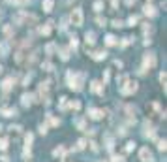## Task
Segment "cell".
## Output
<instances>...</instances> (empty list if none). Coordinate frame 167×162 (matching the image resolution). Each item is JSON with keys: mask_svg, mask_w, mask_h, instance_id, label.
<instances>
[{"mask_svg": "<svg viewBox=\"0 0 167 162\" xmlns=\"http://www.w3.org/2000/svg\"><path fill=\"white\" fill-rule=\"evenodd\" d=\"M21 100H23V106H30V104H32V96H30V94H23Z\"/></svg>", "mask_w": 167, "mask_h": 162, "instance_id": "obj_17", "label": "cell"}, {"mask_svg": "<svg viewBox=\"0 0 167 162\" xmlns=\"http://www.w3.org/2000/svg\"><path fill=\"white\" fill-rule=\"evenodd\" d=\"M40 96H41V102L49 104V83H41L40 85Z\"/></svg>", "mask_w": 167, "mask_h": 162, "instance_id": "obj_6", "label": "cell"}, {"mask_svg": "<svg viewBox=\"0 0 167 162\" xmlns=\"http://www.w3.org/2000/svg\"><path fill=\"white\" fill-rule=\"evenodd\" d=\"M133 149H135V142H128V143H126V147H124V151H126V153H132Z\"/></svg>", "mask_w": 167, "mask_h": 162, "instance_id": "obj_19", "label": "cell"}, {"mask_svg": "<svg viewBox=\"0 0 167 162\" xmlns=\"http://www.w3.org/2000/svg\"><path fill=\"white\" fill-rule=\"evenodd\" d=\"M10 130H11V134H19V132H21V126H13V125H11Z\"/></svg>", "mask_w": 167, "mask_h": 162, "instance_id": "obj_33", "label": "cell"}, {"mask_svg": "<svg viewBox=\"0 0 167 162\" xmlns=\"http://www.w3.org/2000/svg\"><path fill=\"white\" fill-rule=\"evenodd\" d=\"M158 149H160V151H165V149H167V142H165V140H160V142H158Z\"/></svg>", "mask_w": 167, "mask_h": 162, "instance_id": "obj_24", "label": "cell"}, {"mask_svg": "<svg viewBox=\"0 0 167 162\" xmlns=\"http://www.w3.org/2000/svg\"><path fill=\"white\" fill-rule=\"evenodd\" d=\"M0 115H4V117H15L17 109L15 107H2V109H0Z\"/></svg>", "mask_w": 167, "mask_h": 162, "instance_id": "obj_8", "label": "cell"}, {"mask_svg": "<svg viewBox=\"0 0 167 162\" xmlns=\"http://www.w3.org/2000/svg\"><path fill=\"white\" fill-rule=\"evenodd\" d=\"M43 68H45V70H47V72H51V70H53V66H51L49 62H45V64H43Z\"/></svg>", "mask_w": 167, "mask_h": 162, "instance_id": "obj_38", "label": "cell"}, {"mask_svg": "<svg viewBox=\"0 0 167 162\" xmlns=\"http://www.w3.org/2000/svg\"><path fill=\"white\" fill-rule=\"evenodd\" d=\"M143 134H145V138H150V140H156V130H154V126L147 121L145 123V132H143Z\"/></svg>", "mask_w": 167, "mask_h": 162, "instance_id": "obj_7", "label": "cell"}, {"mask_svg": "<svg viewBox=\"0 0 167 162\" xmlns=\"http://www.w3.org/2000/svg\"><path fill=\"white\" fill-rule=\"evenodd\" d=\"M90 90H92V92H98V94H103V87H102V83H100V81H92Z\"/></svg>", "mask_w": 167, "mask_h": 162, "instance_id": "obj_10", "label": "cell"}, {"mask_svg": "<svg viewBox=\"0 0 167 162\" xmlns=\"http://www.w3.org/2000/svg\"><path fill=\"white\" fill-rule=\"evenodd\" d=\"M41 6H43V11H47V13H49V11L53 10L55 2H53V0H43V2H41Z\"/></svg>", "mask_w": 167, "mask_h": 162, "instance_id": "obj_12", "label": "cell"}, {"mask_svg": "<svg viewBox=\"0 0 167 162\" xmlns=\"http://www.w3.org/2000/svg\"><path fill=\"white\" fill-rule=\"evenodd\" d=\"M90 147H92V151H98V143L96 142H90Z\"/></svg>", "mask_w": 167, "mask_h": 162, "instance_id": "obj_39", "label": "cell"}, {"mask_svg": "<svg viewBox=\"0 0 167 162\" xmlns=\"http://www.w3.org/2000/svg\"><path fill=\"white\" fill-rule=\"evenodd\" d=\"M64 155H66V147H64V145H58V147L53 151V156H56V158H64Z\"/></svg>", "mask_w": 167, "mask_h": 162, "instance_id": "obj_11", "label": "cell"}, {"mask_svg": "<svg viewBox=\"0 0 167 162\" xmlns=\"http://www.w3.org/2000/svg\"><path fill=\"white\" fill-rule=\"evenodd\" d=\"M40 132L45 134V132H47V125H41V126H40Z\"/></svg>", "mask_w": 167, "mask_h": 162, "instance_id": "obj_40", "label": "cell"}, {"mask_svg": "<svg viewBox=\"0 0 167 162\" xmlns=\"http://www.w3.org/2000/svg\"><path fill=\"white\" fill-rule=\"evenodd\" d=\"M2 70H4V68H2V66H0V74H2Z\"/></svg>", "mask_w": 167, "mask_h": 162, "instance_id": "obj_43", "label": "cell"}, {"mask_svg": "<svg viewBox=\"0 0 167 162\" xmlns=\"http://www.w3.org/2000/svg\"><path fill=\"white\" fill-rule=\"evenodd\" d=\"M139 158H141V162H154V155H152V151L148 147H141Z\"/></svg>", "mask_w": 167, "mask_h": 162, "instance_id": "obj_4", "label": "cell"}, {"mask_svg": "<svg viewBox=\"0 0 167 162\" xmlns=\"http://www.w3.org/2000/svg\"><path fill=\"white\" fill-rule=\"evenodd\" d=\"M98 23H100V25H102V27H105V19H102V17H98Z\"/></svg>", "mask_w": 167, "mask_h": 162, "instance_id": "obj_41", "label": "cell"}, {"mask_svg": "<svg viewBox=\"0 0 167 162\" xmlns=\"http://www.w3.org/2000/svg\"><path fill=\"white\" fill-rule=\"evenodd\" d=\"M6 149H8V140L2 138V140H0V151H6Z\"/></svg>", "mask_w": 167, "mask_h": 162, "instance_id": "obj_22", "label": "cell"}, {"mask_svg": "<svg viewBox=\"0 0 167 162\" xmlns=\"http://www.w3.org/2000/svg\"><path fill=\"white\" fill-rule=\"evenodd\" d=\"M71 109L79 111V109H81V102H77V100H75V102H71Z\"/></svg>", "mask_w": 167, "mask_h": 162, "instance_id": "obj_30", "label": "cell"}, {"mask_svg": "<svg viewBox=\"0 0 167 162\" xmlns=\"http://www.w3.org/2000/svg\"><path fill=\"white\" fill-rule=\"evenodd\" d=\"M60 59H62V60H68V59H69L68 49H60Z\"/></svg>", "mask_w": 167, "mask_h": 162, "instance_id": "obj_23", "label": "cell"}, {"mask_svg": "<svg viewBox=\"0 0 167 162\" xmlns=\"http://www.w3.org/2000/svg\"><path fill=\"white\" fill-rule=\"evenodd\" d=\"M83 81H85V74H68V85L71 90H81L83 89Z\"/></svg>", "mask_w": 167, "mask_h": 162, "instance_id": "obj_1", "label": "cell"}, {"mask_svg": "<svg viewBox=\"0 0 167 162\" xmlns=\"http://www.w3.org/2000/svg\"><path fill=\"white\" fill-rule=\"evenodd\" d=\"M0 160H2V162H10V158H8L6 155H2V158H0Z\"/></svg>", "mask_w": 167, "mask_h": 162, "instance_id": "obj_42", "label": "cell"}, {"mask_svg": "<svg viewBox=\"0 0 167 162\" xmlns=\"http://www.w3.org/2000/svg\"><path fill=\"white\" fill-rule=\"evenodd\" d=\"M88 117L94 119V121H98V119L103 117V111L102 109H88Z\"/></svg>", "mask_w": 167, "mask_h": 162, "instance_id": "obj_9", "label": "cell"}, {"mask_svg": "<svg viewBox=\"0 0 167 162\" xmlns=\"http://www.w3.org/2000/svg\"><path fill=\"white\" fill-rule=\"evenodd\" d=\"M32 140H34V136H32V134H30V132H28V134H27V136H25V143H27V145H25V147H30V143H32Z\"/></svg>", "mask_w": 167, "mask_h": 162, "instance_id": "obj_20", "label": "cell"}, {"mask_svg": "<svg viewBox=\"0 0 167 162\" xmlns=\"http://www.w3.org/2000/svg\"><path fill=\"white\" fill-rule=\"evenodd\" d=\"M105 57H107V53H105V51H102V49L92 53V59H94V60H102V59H105Z\"/></svg>", "mask_w": 167, "mask_h": 162, "instance_id": "obj_13", "label": "cell"}, {"mask_svg": "<svg viewBox=\"0 0 167 162\" xmlns=\"http://www.w3.org/2000/svg\"><path fill=\"white\" fill-rule=\"evenodd\" d=\"M66 102H68V98L62 96V98H60V109H66Z\"/></svg>", "mask_w": 167, "mask_h": 162, "instance_id": "obj_32", "label": "cell"}, {"mask_svg": "<svg viewBox=\"0 0 167 162\" xmlns=\"http://www.w3.org/2000/svg\"><path fill=\"white\" fill-rule=\"evenodd\" d=\"M111 162H126V160H124L122 156H118V155H113V156H111Z\"/></svg>", "mask_w": 167, "mask_h": 162, "instance_id": "obj_28", "label": "cell"}, {"mask_svg": "<svg viewBox=\"0 0 167 162\" xmlns=\"http://www.w3.org/2000/svg\"><path fill=\"white\" fill-rule=\"evenodd\" d=\"M154 66H156V57H154V53H147V55H145V66H143L141 74H145L147 68H154Z\"/></svg>", "mask_w": 167, "mask_h": 162, "instance_id": "obj_5", "label": "cell"}, {"mask_svg": "<svg viewBox=\"0 0 167 162\" xmlns=\"http://www.w3.org/2000/svg\"><path fill=\"white\" fill-rule=\"evenodd\" d=\"M94 38H96V36H94V32H86V34H85V42H86V43H90V45H92L94 42H96Z\"/></svg>", "mask_w": 167, "mask_h": 162, "instance_id": "obj_16", "label": "cell"}, {"mask_svg": "<svg viewBox=\"0 0 167 162\" xmlns=\"http://www.w3.org/2000/svg\"><path fill=\"white\" fill-rule=\"evenodd\" d=\"M53 51H55V45H53V43H49V45H47V53L53 55Z\"/></svg>", "mask_w": 167, "mask_h": 162, "instance_id": "obj_36", "label": "cell"}, {"mask_svg": "<svg viewBox=\"0 0 167 162\" xmlns=\"http://www.w3.org/2000/svg\"><path fill=\"white\" fill-rule=\"evenodd\" d=\"M49 123H51L53 126H58V125H60V119H55V117H51V115H49Z\"/></svg>", "mask_w": 167, "mask_h": 162, "instance_id": "obj_29", "label": "cell"}, {"mask_svg": "<svg viewBox=\"0 0 167 162\" xmlns=\"http://www.w3.org/2000/svg\"><path fill=\"white\" fill-rule=\"evenodd\" d=\"M2 87H4V90H10V89H11V87H13V77H10V79H6V81H4V85H2Z\"/></svg>", "mask_w": 167, "mask_h": 162, "instance_id": "obj_18", "label": "cell"}, {"mask_svg": "<svg viewBox=\"0 0 167 162\" xmlns=\"http://www.w3.org/2000/svg\"><path fill=\"white\" fill-rule=\"evenodd\" d=\"M128 79H130V77H128V76H126V74H122V76H120V77H118V85H120V87H122V85H124V83H126V81H128Z\"/></svg>", "mask_w": 167, "mask_h": 162, "instance_id": "obj_25", "label": "cell"}, {"mask_svg": "<svg viewBox=\"0 0 167 162\" xmlns=\"http://www.w3.org/2000/svg\"><path fill=\"white\" fill-rule=\"evenodd\" d=\"M105 43H107V45H115V43H116V38H115V36H111V34H109V36H107V38H105Z\"/></svg>", "mask_w": 167, "mask_h": 162, "instance_id": "obj_21", "label": "cell"}, {"mask_svg": "<svg viewBox=\"0 0 167 162\" xmlns=\"http://www.w3.org/2000/svg\"><path fill=\"white\" fill-rule=\"evenodd\" d=\"M86 147V140H79L77 142V151H81V149H85Z\"/></svg>", "mask_w": 167, "mask_h": 162, "instance_id": "obj_27", "label": "cell"}, {"mask_svg": "<svg viewBox=\"0 0 167 162\" xmlns=\"http://www.w3.org/2000/svg\"><path fill=\"white\" fill-rule=\"evenodd\" d=\"M69 45H71V47H73V49H75V47H77V38H71V42H69Z\"/></svg>", "mask_w": 167, "mask_h": 162, "instance_id": "obj_37", "label": "cell"}, {"mask_svg": "<svg viewBox=\"0 0 167 162\" xmlns=\"http://www.w3.org/2000/svg\"><path fill=\"white\" fill-rule=\"evenodd\" d=\"M113 27H115V28H120V27H122V21L115 19V21H113Z\"/></svg>", "mask_w": 167, "mask_h": 162, "instance_id": "obj_34", "label": "cell"}, {"mask_svg": "<svg viewBox=\"0 0 167 162\" xmlns=\"http://www.w3.org/2000/svg\"><path fill=\"white\" fill-rule=\"evenodd\" d=\"M165 79H167V74H165V72H161V74H160V83L163 85V90H165Z\"/></svg>", "mask_w": 167, "mask_h": 162, "instance_id": "obj_26", "label": "cell"}, {"mask_svg": "<svg viewBox=\"0 0 167 162\" xmlns=\"http://www.w3.org/2000/svg\"><path fill=\"white\" fill-rule=\"evenodd\" d=\"M94 8H96V10L100 11V10L103 8V2H102V0H96V2H94Z\"/></svg>", "mask_w": 167, "mask_h": 162, "instance_id": "obj_31", "label": "cell"}, {"mask_svg": "<svg viewBox=\"0 0 167 162\" xmlns=\"http://www.w3.org/2000/svg\"><path fill=\"white\" fill-rule=\"evenodd\" d=\"M69 21H71V25H73V27H81L83 25V11H81V8H75L73 11H71Z\"/></svg>", "mask_w": 167, "mask_h": 162, "instance_id": "obj_3", "label": "cell"}, {"mask_svg": "<svg viewBox=\"0 0 167 162\" xmlns=\"http://www.w3.org/2000/svg\"><path fill=\"white\" fill-rule=\"evenodd\" d=\"M120 92L124 96H130V94H133V92H137V81H126L122 87H120Z\"/></svg>", "mask_w": 167, "mask_h": 162, "instance_id": "obj_2", "label": "cell"}, {"mask_svg": "<svg viewBox=\"0 0 167 162\" xmlns=\"http://www.w3.org/2000/svg\"><path fill=\"white\" fill-rule=\"evenodd\" d=\"M128 23H130V27H133L135 23H137V17H135V15H132V17L128 19Z\"/></svg>", "mask_w": 167, "mask_h": 162, "instance_id": "obj_35", "label": "cell"}, {"mask_svg": "<svg viewBox=\"0 0 167 162\" xmlns=\"http://www.w3.org/2000/svg\"><path fill=\"white\" fill-rule=\"evenodd\" d=\"M51 25H53V23H47L45 27H41V30H40V32H41L43 36H49V34H51Z\"/></svg>", "mask_w": 167, "mask_h": 162, "instance_id": "obj_15", "label": "cell"}, {"mask_svg": "<svg viewBox=\"0 0 167 162\" xmlns=\"http://www.w3.org/2000/svg\"><path fill=\"white\" fill-rule=\"evenodd\" d=\"M143 10H145V15H150V17H154V15H156V8H154V6H150V4H147Z\"/></svg>", "mask_w": 167, "mask_h": 162, "instance_id": "obj_14", "label": "cell"}]
</instances>
